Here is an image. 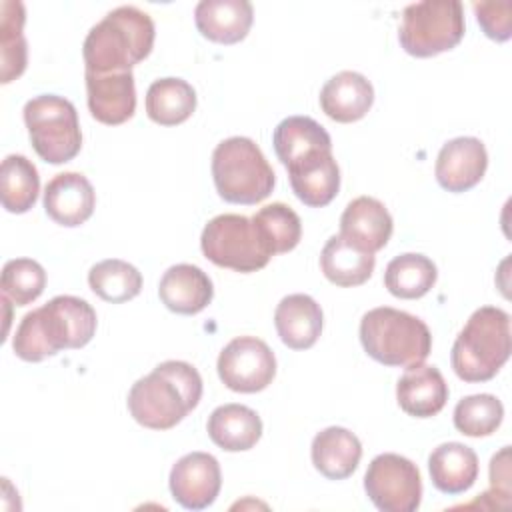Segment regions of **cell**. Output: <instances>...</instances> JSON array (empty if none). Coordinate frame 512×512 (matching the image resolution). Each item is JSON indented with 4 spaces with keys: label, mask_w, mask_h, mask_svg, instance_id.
Wrapping results in <instances>:
<instances>
[{
    "label": "cell",
    "mask_w": 512,
    "mask_h": 512,
    "mask_svg": "<svg viewBox=\"0 0 512 512\" xmlns=\"http://www.w3.org/2000/svg\"><path fill=\"white\" fill-rule=\"evenodd\" d=\"M96 322V312L86 300L70 294L54 296L24 314L14 332L12 350L24 362H42L60 350L86 346L96 332Z\"/></svg>",
    "instance_id": "6da1fadb"
},
{
    "label": "cell",
    "mask_w": 512,
    "mask_h": 512,
    "mask_svg": "<svg viewBox=\"0 0 512 512\" xmlns=\"http://www.w3.org/2000/svg\"><path fill=\"white\" fill-rule=\"evenodd\" d=\"M200 398L198 370L182 360H166L132 384L126 404L140 426L170 430L198 406Z\"/></svg>",
    "instance_id": "7a4b0ae2"
},
{
    "label": "cell",
    "mask_w": 512,
    "mask_h": 512,
    "mask_svg": "<svg viewBox=\"0 0 512 512\" xmlns=\"http://www.w3.org/2000/svg\"><path fill=\"white\" fill-rule=\"evenodd\" d=\"M154 22L136 6H118L94 24L84 40L82 56L88 72H132L154 46Z\"/></svg>",
    "instance_id": "3957f363"
},
{
    "label": "cell",
    "mask_w": 512,
    "mask_h": 512,
    "mask_svg": "<svg viewBox=\"0 0 512 512\" xmlns=\"http://www.w3.org/2000/svg\"><path fill=\"white\" fill-rule=\"evenodd\" d=\"M510 316L496 306H480L472 312L454 340L450 362L464 382L494 378L510 358Z\"/></svg>",
    "instance_id": "277c9868"
},
{
    "label": "cell",
    "mask_w": 512,
    "mask_h": 512,
    "mask_svg": "<svg viewBox=\"0 0 512 512\" xmlns=\"http://www.w3.org/2000/svg\"><path fill=\"white\" fill-rule=\"evenodd\" d=\"M360 342L366 354L384 366H414L428 358L432 334L428 326L404 310L380 306L360 320Z\"/></svg>",
    "instance_id": "5b68a950"
},
{
    "label": "cell",
    "mask_w": 512,
    "mask_h": 512,
    "mask_svg": "<svg viewBox=\"0 0 512 512\" xmlns=\"http://www.w3.org/2000/svg\"><path fill=\"white\" fill-rule=\"evenodd\" d=\"M216 192L230 204H258L270 196L276 176L258 144L246 136L222 140L212 152Z\"/></svg>",
    "instance_id": "8992f818"
},
{
    "label": "cell",
    "mask_w": 512,
    "mask_h": 512,
    "mask_svg": "<svg viewBox=\"0 0 512 512\" xmlns=\"http://www.w3.org/2000/svg\"><path fill=\"white\" fill-rule=\"evenodd\" d=\"M464 36V8L458 0H424L404 8L398 40L404 52L430 58L452 50Z\"/></svg>",
    "instance_id": "52a82bcc"
},
{
    "label": "cell",
    "mask_w": 512,
    "mask_h": 512,
    "mask_svg": "<svg viewBox=\"0 0 512 512\" xmlns=\"http://www.w3.org/2000/svg\"><path fill=\"white\" fill-rule=\"evenodd\" d=\"M24 124L36 154L50 164L70 162L82 148L74 104L56 94H42L24 104Z\"/></svg>",
    "instance_id": "ba28073f"
},
{
    "label": "cell",
    "mask_w": 512,
    "mask_h": 512,
    "mask_svg": "<svg viewBox=\"0 0 512 512\" xmlns=\"http://www.w3.org/2000/svg\"><path fill=\"white\" fill-rule=\"evenodd\" d=\"M200 248L212 264L242 274L262 270L274 256L252 218L242 214H218L208 220Z\"/></svg>",
    "instance_id": "9c48e42d"
},
{
    "label": "cell",
    "mask_w": 512,
    "mask_h": 512,
    "mask_svg": "<svg viewBox=\"0 0 512 512\" xmlns=\"http://www.w3.org/2000/svg\"><path fill=\"white\" fill-rule=\"evenodd\" d=\"M364 490L382 512H414L422 500V478L412 460L386 452L368 464Z\"/></svg>",
    "instance_id": "30bf717a"
},
{
    "label": "cell",
    "mask_w": 512,
    "mask_h": 512,
    "mask_svg": "<svg viewBox=\"0 0 512 512\" xmlns=\"http://www.w3.org/2000/svg\"><path fill=\"white\" fill-rule=\"evenodd\" d=\"M216 368L226 388L254 394L274 380L276 358L264 340L256 336H238L222 348Z\"/></svg>",
    "instance_id": "8fae6325"
},
{
    "label": "cell",
    "mask_w": 512,
    "mask_h": 512,
    "mask_svg": "<svg viewBox=\"0 0 512 512\" xmlns=\"http://www.w3.org/2000/svg\"><path fill=\"white\" fill-rule=\"evenodd\" d=\"M222 488L218 460L208 452L184 454L170 470V492L188 510L208 508Z\"/></svg>",
    "instance_id": "7c38bea8"
},
{
    "label": "cell",
    "mask_w": 512,
    "mask_h": 512,
    "mask_svg": "<svg viewBox=\"0 0 512 512\" xmlns=\"http://www.w3.org/2000/svg\"><path fill=\"white\" fill-rule=\"evenodd\" d=\"M486 166L484 144L474 136H458L440 148L434 174L444 190L458 194L474 188L482 180Z\"/></svg>",
    "instance_id": "4fadbf2b"
},
{
    "label": "cell",
    "mask_w": 512,
    "mask_h": 512,
    "mask_svg": "<svg viewBox=\"0 0 512 512\" xmlns=\"http://www.w3.org/2000/svg\"><path fill=\"white\" fill-rule=\"evenodd\" d=\"M86 100L90 114L108 126H118L134 116L136 86L132 72L96 74L86 70Z\"/></svg>",
    "instance_id": "5bb4252c"
},
{
    "label": "cell",
    "mask_w": 512,
    "mask_h": 512,
    "mask_svg": "<svg viewBox=\"0 0 512 512\" xmlns=\"http://www.w3.org/2000/svg\"><path fill=\"white\" fill-rule=\"evenodd\" d=\"M286 170L296 198L310 208L330 204L340 190V168L332 150H314L288 164Z\"/></svg>",
    "instance_id": "9a60e30c"
},
{
    "label": "cell",
    "mask_w": 512,
    "mask_h": 512,
    "mask_svg": "<svg viewBox=\"0 0 512 512\" xmlns=\"http://www.w3.org/2000/svg\"><path fill=\"white\" fill-rule=\"evenodd\" d=\"M96 206V192L80 172L56 174L44 190V210L60 226L74 228L84 224Z\"/></svg>",
    "instance_id": "2e32d148"
},
{
    "label": "cell",
    "mask_w": 512,
    "mask_h": 512,
    "mask_svg": "<svg viewBox=\"0 0 512 512\" xmlns=\"http://www.w3.org/2000/svg\"><path fill=\"white\" fill-rule=\"evenodd\" d=\"M392 228L390 212L372 196L354 198L340 216V236L372 254L388 244Z\"/></svg>",
    "instance_id": "e0dca14e"
},
{
    "label": "cell",
    "mask_w": 512,
    "mask_h": 512,
    "mask_svg": "<svg viewBox=\"0 0 512 512\" xmlns=\"http://www.w3.org/2000/svg\"><path fill=\"white\" fill-rule=\"evenodd\" d=\"M400 408L414 418L436 416L448 400V384L442 372L430 364L408 366L396 384Z\"/></svg>",
    "instance_id": "ac0fdd59"
},
{
    "label": "cell",
    "mask_w": 512,
    "mask_h": 512,
    "mask_svg": "<svg viewBox=\"0 0 512 512\" xmlns=\"http://www.w3.org/2000/svg\"><path fill=\"white\" fill-rule=\"evenodd\" d=\"M158 296L170 312L192 316L212 302L214 286L202 268L194 264H174L162 274Z\"/></svg>",
    "instance_id": "d6986e66"
},
{
    "label": "cell",
    "mask_w": 512,
    "mask_h": 512,
    "mask_svg": "<svg viewBox=\"0 0 512 512\" xmlns=\"http://www.w3.org/2000/svg\"><path fill=\"white\" fill-rule=\"evenodd\" d=\"M374 102V88L366 76L354 70L334 74L320 90L322 112L342 124L356 122L368 114Z\"/></svg>",
    "instance_id": "ffe728a7"
},
{
    "label": "cell",
    "mask_w": 512,
    "mask_h": 512,
    "mask_svg": "<svg viewBox=\"0 0 512 512\" xmlns=\"http://www.w3.org/2000/svg\"><path fill=\"white\" fill-rule=\"evenodd\" d=\"M254 20L248 0H202L194 8L198 32L218 44H236L246 38Z\"/></svg>",
    "instance_id": "44dd1931"
},
{
    "label": "cell",
    "mask_w": 512,
    "mask_h": 512,
    "mask_svg": "<svg viewBox=\"0 0 512 512\" xmlns=\"http://www.w3.org/2000/svg\"><path fill=\"white\" fill-rule=\"evenodd\" d=\"M322 308L308 294L284 296L274 312V326L280 340L292 350H306L316 344L322 332Z\"/></svg>",
    "instance_id": "7402d4cb"
},
{
    "label": "cell",
    "mask_w": 512,
    "mask_h": 512,
    "mask_svg": "<svg viewBox=\"0 0 512 512\" xmlns=\"http://www.w3.org/2000/svg\"><path fill=\"white\" fill-rule=\"evenodd\" d=\"M312 464L328 480L352 476L362 458V444L354 432L342 426H328L312 440Z\"/></svg>",
    "instance_id": "603a6c76"
},
{
    "label": "cell",
    "mask_w": 512,
    "mask_h": 512,
    "mask_svg": "<svg viewBox=\"0 0 512 512\" xmlns=\"http://www.w3.org/2000/svg\"><path fill=\"white\" fill-rule=\"evenodd\" d=\"M210 440L226 452H244L262 436L260 416L244 404H222L212 410L206 424Z\"/></svg>",
    "instance_id": "cb8c5ba5"
},
{
    "label": "cell",
    "mask_w": 512,
    "mask_h": 512,
    "mask_svg": "<svg viewBox=\"0 0 512 512\" xmlns=\"http://www.w3.org/2000/svg\"><path fill=\"white\" fill-rule=\"evenodd\" d=\"M428 470L436 490L442 494H462L478 478V456L466 444L444 442L430 452Z\"/></svg>",
    "instance_id": "d4e9b609"
},
{
    "label": "cell",
    "mask_w": 512,
    "mask_h": 512,
    "mask_svg": "<svg viewBox=\"0 0 512 512\" xmlns=\"http://www.w3.org/2000/svg\"><path fill=\"white\" fill-rule=\"evenodd\" d=\"M376 266L372 252H366L340 234L328 238L320 252L322 274L336 286L352 288L364 284Z\"/></svg>",
    "instance_id": "484cf974"
},
{
    "label": "cell",
    "mask_w": 512,
    "mask_h": 512,
    "mask_svg": "<svg viewBox=\"0 0 512 512\" xmlns=\"http://www.w3.org/2000/svg\"><path fill=\"white\" fill-rule=\"evenodd\" d=\"M274 152L278 160L288 166L314 150H332L330 134L310 116H288L276 128L272 136Z\"/></svg>",
    "instance_id": "4316f807"
},
{
    "label": "cell",
    "mask_w": 512,
    "mask_h": 512,
    "mask_svg": "<svg viewBox=\"0 0 512 512\" xmlns=\"http://www.w3.org/2000/svg\"><path fill=\"white\" fill-rule=\"evenodd\" d=\"M196 110V92L182 78L154 80L146 92V114L160 126L186 122Z\"/></svg>",
    "instance_id": "83f0119b"
},
{
    "label": "cell",
    "mask_w": 512,
    "mask_h": 512,
    "mask_svg": "<svg viewBox=\"0 0 512 512\" xmlns=\"http://www.w3.org/2000/svg\"><path fill=\"white\" fill-rule=\"evenodd\" d=\"M436 278V264L428 256L406 252L388 262L384 272V286L396 298L416 300L432 290Z\"/></svg>",
    "instance_id": "f1b7e54d"
},
{
    "label": "cell",
    "mask_w": 512,
    "mask_h": 512,
    "mask_svg": "<svg viewBox=\"0 0 512 512\" xmlns=\"http://www.w3.org/2000/svg\"><path fill=\"white\" fill-rule=\"evenodd\" d=\"M40 176L36 166L22 154H8L0 168L2 206L12 214L28 212L38 198Z\"/></svg>",
    "instance_id": "f546056e"
},
{
    "label": "cell",
    "mask_w": 512,
    "mask_h": 512,
    "mask_svg": "<svg viewBox=\"0 0 512 512\" xmlns=\"http://www.w3.org/2000/svg\"><path fill=\"white\" fill-rule=\"evenodd\" d=\"M24 4L4 0L0 4V60H2V84H8L22 76L28 62V48L24 38Z\"/></svg>",
    "instance_id": "4dcf8cb0"
},
{
    "label": "cell",
    "mask_w": 512,
    "mask_h": 512,
    "mask_svg": "<svg viewBox=\"0 0 512 512\" xmlns=\"http://www.w3.org/2000/svg\"><path fill=\"white\" fill-rule=\"evenodd\" d=\"M88 284L96 296L120 304L136 298L142 290V274L136 266L120 258H108L94 264L88 272Z\"/></svg>",
    "instance_id": "1f68e13d"
},
{
    "label": "cell",
    "mask_w": 512,
    "mask_h": 512,
    "mask_svg": "<svg viewBox=\"0 0 512 512\" xmlns=\"http://www.w3.org/2000/svg\"><path fill=\"white\" fill-rule=\"evenodd\" d=\"M252 222L256 224L272 254H284L294 250L302 238L300 216L282 202H272L260 208L252 216Z\"/></svg>",
    "instance_id": "d6a6232c"
},
{
    "label": "cell",
    "mask_w": 512,
    "mask_h": 512,
    "mask_svg": "<svg viewBox=\"0 0 512 512\" xmlns=\"http://www.w3.org/2000/svg\"><path fill=\"white\" fill-rule=\"evenodd\" d=\"M504 406L492 394H472L454 408V426L464 436H490L502 424Z\"/></svg>",
    "instance_id": "836d02e7"
},
{
    "label": "cell",
    "mask_w": 512,
    "mask_h": 512,
    "mask_svg": "<svg viewBox=\"0 0 512 512\" xmlns=\"http://www.w3.org/2000/svg\"><path fill=\"white\" fill-rule=\"evenodd\" d=\"M46 286L44 268L32 258H14L8 260L2 268L0 288L2 294L12 300L16 306L32 304Z\"/></svg>",
    "instance_id": "e575fe53"
},
{
    "label": "cell",
    "mask_w": 512,
    "mask_h": 512,
    "mask_svg": "<svg viewBox=\"0 0 512 512\" xmlns=\"http://www.w3.org/2000/svg\"><path fill=\"white\" fill-rule=\"evenodd\" d=\"M478 24L484 34L496 42H504L512 34V4L510 2H474Z\"/></svg>",
    "instance_id": "d590c367"
},
{
    "label": "cell",
    "mask_w": 512,
    "mask_h": 512,
    "mask_svg": "<svg viewBox=\"0 0 512 512\" xmlns=\"http://www.w3.org/2000/svg\"><path fill=\"white\" fill-rule=\"evenodd\" d=\"M510 448L504 446L498 454L490 460V490L482 494L480 500L494 498V506H498L496 498H502L506 504L510 500V460H508ZM500 508V506H498Z\"/></svg>",
    "instance_id": "8d00e7d4"
}]
</instances>
